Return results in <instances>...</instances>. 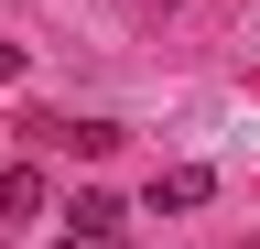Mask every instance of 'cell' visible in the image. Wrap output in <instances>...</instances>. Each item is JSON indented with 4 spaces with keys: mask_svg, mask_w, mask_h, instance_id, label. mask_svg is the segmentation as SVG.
<instances>
[{
    "mask_svg": "<svg viewBox=\"0 0 260 249\" xmlns=\"http://www.w3.org/2000/svg\"><path fill=\"white\" fill-rule=\"evenodd\" d=\"M65 228H76V249H119V238H130V206H119V195H98V184H87V195L65 206Z\"/></svg>",
    "mask_w": 260,
    "mask_h": 249,
    "instance_id": "obj_1",
    "label": "cell"
},
{
    "mask_svg": "<svg viewBox=\"0 0 260 249\" xmlns=\"http://www.w3.org/2000/svg\"><path fill=\"white\" fill-rule=\"evenodd\" d=\"M217 195V173L206 163H174V173H152V206H206Z\"/></svg>",
    "mask_w": 260,
    "mask_h": 249,
    "instance_id": "obj_2",
    "label": "cell"
},
{
    "mask_svg": "<svg viewBox=\"0 0 260 249\" xmlns=\"http://www.w3.org/2000/svg\"><path fill=\"white\" fill-rule=\"evenodd\" d=\"M32 206H44V173H32V163H0V217H32Z\"/></svg>",
    "mask_w": 260,
    "mask_h": 249,
    "instance_id": "obj_3",
    "label": "cell"
},
{
    "mask_svg": "<svg viewBox=\"0 0 260 249\" xmlns=\"http://www.w3.org/2000/svg\"><path fill=\"white\" fill-rule=\"evenodd\" d=\"M11 76H22V54H11V44H0V87H11Z\"/></svg>",
    "mask_w": 260,
    "mask_h": 249,
    "instance_id": "obj_4",
    "label": "cell"
},
{
    "mask_svg": "<svg viewBox=\"0 0 260 249\" xmlns=\"http://www.w3.org/2000/svg\"><path fill=\"white\" fill-rule=\"evenodd\" d=\"M65 249H76V238H65Z\"/></svg>",
    "mask_w": 260,
    "mask_h": 249,
    "instance_id": "obj_5",
    "label": "cell"
}]
</instances>
